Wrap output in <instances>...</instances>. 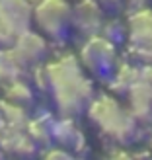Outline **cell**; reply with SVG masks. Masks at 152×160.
<instances>
[{
	"instance_id": "cell-15",
	"label": "cell",
	"mask_w": 152,
	"mask_h": 160,
	"mask_svg": "<svg viewBox=\"0 0 152 160\" xmlns=\"http://www.w3.org/2000/svg\"><path fill=\"white\" fill-rule=\"evenodd\" d=\"M43 156H47V158H70V152H68L65 147L57 145V147L51 148V150H45Z\"/></svg>"
},
{
	"instance_id": "cell-1",
	"label": "cell",
	"mask_w": 152,
	"mask_h": 160,
	"mask_svg": "<svg viewBox=\"0 0 152 160\" xmlns=\"http://www.w3.org/2000/svg\"><path fill=\"white\" fill-rule=\"evenodd\" d=\"M49 90L62 117H76L88 109L94 98V86L84 74L78 57L61 55L47 65Z\"/></svg>"
},
{
	"instance_id": "cell-3",
	"label": "cell",
	"mask_w": 152,
	"mask_h": 160,
	"mask_svg": "<svg viewBox=\"0 0 152 160\" xmlns=\"http://www.w3.org/2000/svg\"><path fill=\"white\" fill-rule=\"evenodd\" d=\"M78 61L86 72H90L96 78H109V74L119 65V55L115 49V43L107 37L96 33L92 37H86V41L80 47Z\"/></svg>"
},
{
	"instance_id": "cell-8",
	"label": "cell",
	"mask_w": 152,
	"mask_h": 160,
	"mask_svg": "<svg viewBox=\"0 0 152 160\" xmlns=\"http://www.w3.org/2000/svg\"><path fill=\"white\" fill-rule=\"evenodd\" d=\"M127 108L139 123H152V86L145 80H137L125 94Z\"/></svg>"
},
{
	"instance_id": "cell-16",
	"label": "cell",
	"mask_w": 152,
	"mask_h": 160,
	"mask_svg": "<svg viewBox=\"0 0 152 160\" xmlns=\"http://www.w3.org/2000/svg\"><path fill=\"white\" fill-rule=\"evenodd\" d=\"M103 10H117L123 6V0H96Z\"/></svg>"
},
{
	"instance_id": "cell-7",
	"label": "cell",
	"mask_w": 152,
	"mask_h": 160,
	"mask_svg": "<svg viewBox=\"0 0 152 160\" xmlns=\"http://www.w3.org/2000/svg\"><path fill=\"white\" fill-rule=\"evenodd\" d=\"M103 23V8L96 0H80L72 8V28L82 37L100 33Z\"/></svg>"
},
{
	"instance_id": "cell-17",
	"label": "cell",
	"mask_w": 152,
	"mask_h": 160,
	"mask_svg": "<svg viewBox=\"0 0 152 160\" xmlns=\"http://www.w3.org/2000/svg\"><path fill=\"white\" fill-rule=\"evenodd\" d=\"M140 80H145L152 86V65H145L140 67Z\"/></svg>"
},
{
	"instance_id": "cell-10",
	"label": "cell",
	"mask_w": 152,
	"mask_h": 160,
	"mask_svg": "<svg viewBox=\"0 0 152 160\" xmlns=\"http://www.w3.org/2000/svg\"><path fill=\"white\" fill-rule=\"evenodd\" d=\"M139 78H140V67L129 65V62H119L115 70L109 74V88L113 94L125 96Z\"/></svg>"
},
{
	"instance_id": "cell-4",
	"label": "cell",
	"mask_w": 152,
	"mask_h": 160,
	"mask_svg": "<svg viewBox=\"0 0 152 160\" xmlns=\"http://www.w3.org/2000/svg\"><path fill=\"white\" fill-rule=\"evenodd\" d=\"M31 20L45 37L62 39L72 28V6L66 0H37Z\"/></svg>"
},
{
	"instance_id": "cell-2",
	"label": "cell",
	"mask_w": 152,
	"mask_h": 160,
	"mask_svg": "<svg viewBox=\"0 0 152 160\" xmlns=\"http://www.w3.org/2000/svg\"><path fill=\"white\" fill-rule=\"evenodd\" d=\"M90 121L105 135L107 139L115 141L117 145H129L137 137L139 121L133 117L129 108H125L115 96L101 94L92 98L88 106Z\"/></svg>"
},
{
	"instance_id": "cell-6",
	"label": "cell",
	"mask_w": 152,
	"mask_h": 160,
	"mask_svg": "<svg viewBox=\"0 0 152 160\" xmlns=\"http://www.w3.org/2000/svg\"><path fill=\"white\" fill-rule=\"evenodd\" d=\"M47 39L43 33H37V31H31V29H26L23 33L18 37V41L12 45V51L14 55L22 61L23 67H35L39 65L45 55H47Z\"/></svg>"
},
{
	"instance_id": "cell-12",
	"label": "cell",
	"mask_w": 152,
	"mask_h": 160,
	"mask_svg": "<svg viewBox=\"0 0 152 160\" xmlns=\"http://www.w3.org/2000/svg\"><path fill=\"white\" fill-rule=\"evenodd\" d=\"M4 100L26 109V108H29L31 103H33V88H31L27 82H23V80L18 78V80H14V82L6 84Z\"/></svg>"
},
{
	"instance_id": "cell-13",
	"label": "cell",
	"mask_w": 152,
	"mask_h": 160,
	"mask_svg": "<svg viewBox=\"0 0 152 160\" xmlns=\"http://www.w3.org/2000/svg\"><path fill=\"white\" fill-rule=\"evenodd\" d=\"M100 35H103V37H107L109 41L117 43L121 37L127 35V26H123V23L119 22V20H115V18L103 20L101 28H100Z\"/></svg>"
},
{
	"instance_id": "cell-11",
	"label": "cell",
	"mask_w": 152,
	"mask_h": 160,
	"mask_svg": "<svg viewBox=\"0 0 152 160\" xmlns=\"http://www.w3.org/2000/svg\"><path fill=\"white\" fill-rule=\"evenodd\" d=\"M12 133L8 137L2 139V147L8 154H16V156H29L35 152V142L31 141L27 133H22L20 129H10Z\"/></svg>"
},
{
	"instance_id": "cell-5",
	"label": "cell",
	"mask_w": 152,
	"mask_h": 160,
	"mask_svg": "<svg viewBox=\"0 0 152 160\" xmlns=\"http://www.w3.org/2000/svg\"><path fill=\"white\" fill-rule=\"evenodd\" d=\"M33 6L29 0H0V47H12L29 29Z\"/></svg>"
},
{
	"instance_id": "cell-14",
	"label": "cell",
	"mask_w": 152,
	"mask_h": 160,
	"mask_svg": "<svg viewBox=\"0 0 152 160\" xmlns=\"http://www.w3.org/2000/svg\"><path fill=\"white\" fill-rule=\"evenodd\" d=\"M148 2H150V0H123V4H125V8H127V12H129V14L148 8Z\"/></svg>"
},
{
	"instance_id": "cell-9",
	"label": "cell",
	"mask_w": 152,
	"mask_h": 160,
	"mask_svg": "<svg viewBox=\"0 0 152 160\" xmlns=\"http://www.w3.org/2000/svg\"><path fill=\"white\" fill-rule=\"evenodd\" d=\"M127 39L135 47H150L152 49V10L150 8L129 14Z\"/></svg>"
}]
</instances>
